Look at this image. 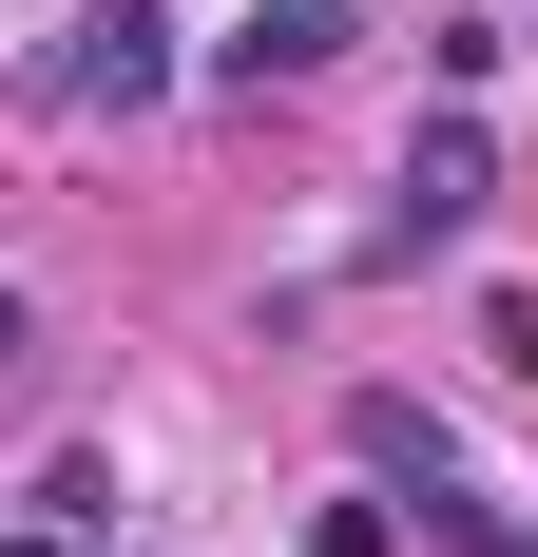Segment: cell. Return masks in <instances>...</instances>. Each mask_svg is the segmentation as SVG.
I'll use <instances>...</instances> for the list:
<instances>
[{
    "instance_id": "52a82bcc",
    "label": "cell",
    "mask_w": 538,
    "mask_h": 557,
    "mask_svg": "<svg viewBox=\"0 0 538 557\" xmlns=\"http://www.w3.org/2000/svg\"><path fill=\"white\" fill-rule=\"evenodd\" d=\"M308 557H404V519H384V500H327V519H308Z\"/></svg>"
},
{
    "instance_id": "ba28073f",
    "label": "cell",
    "mask_w": 538,
    "mask_h": 557,
    "mask_svg": "<svg viewBox=\"0 0 538 557\" xmlns=\"http://www.w3.org/2000/svg\"><path fill=\"white\" fill-rule=\"evenodd\" d=\"M20 366H39V288L0 270V404H20Z\"/></svg>"
},
{
    "instance_id": "30bf717a",
    "label": "cell",
    "mask_w": 538,
    "mask_h": 557,
    "mask_svg": "<svg viewBox=\"0 0 538 557\" xmlns=\"http://www.w3.org/2000/svg\"><path fill=\"white\" fill-rule=\"evenodd\" d=\"M0 557H58V539H0Z\"/></svg>"
},
{
    "instance_id": "9c48e42d",
    "label": "cell",
    "mask_w": 538,
    "mask_h": 557,
    "mask_svg": "<svg viewBox=\"0 0 538 557\" xmlns=\"http://www.w3.org/2000/svg\"><path fill=\"white\" fill-rule=\"evenodd\" d=\"M481 346H500V366H519V385H538V308H519V288H500V308H481Z\"/></svg>"
},
{
    "instance_id": "3957f363",
    "label": "cell",
    "mask_w": 538,
    "mask_h": 557,
    "mask_svg": "<svg viewBox=\"0 0 538 557\" xmlns=\"http://www.w3.org/2000/svg\"><path fill=\"white\" fill-rule=\"evenodd\" d=\"M327 58H346V0H250V20L212 39V77H231V97H269V77H327Z\"/></svg>"
},
{
    "instance_id": "6da1fadb",
    "label": "cell",
    "mask_w": 538,
    "mask_h": 557,
    "mask_svg": "<svg viewBox=\"0 0 538 557\" xmlns=\"http://www.w3.org/2000/svg\"><path fill=\"white\" fill-rule=\"evenodd\" d=\"M39 77H58L77 115H155V97H173V20H155V0H77Z\"/></svg>"
},
{
    "instance_id": "7a4b0ae2",
    "label": "cell",
    "mask_w": 538,
    "mask_h": 557,
    "mask_svg": "<svg viewBox=\"0 0 538 557\" xmlns=\"http://www.w3.org/2000/svg\"><path fill=\"white\" fill-rule=\"evenodd\" d=\"M500 154H481V115H424L404 135V212H384V250H442V231H481Z\"/></svg>"
},
{
    "instance_id": "8992f818",
    "label": "cell",
    "mask_w": 538,
    "mask_h": 557,
    "mask_svg": "<svg viewBox=\"0 0 538 557\" xmlns=\"http://www.w3.org/2000/svg\"><path fill=\"white\" fill-rule=\"evenodd\" d=\"M424 539H442V557H538L519 519H500V500H462V481H424Z\"/></svg>"
},
{
    "instance_id": "277c9868",
    "label": "cell",
    "mask_w": 538,
    "mask_h": 557,
    "mask_svg": "<svg viewBox=\"0 0 538 557\" xmlns=\"http://www.w3.org/2000/svg\"><path fill=\"white\" fill-rule=\"evenodd\" d=\"M346 443H366L384 481H462V443H442V404H424V385H346Z\"/></svg>"
},
{
    "instance_id": "5b68a950",
    "label": "cell",
    "mask_w": 538,
    "mask_h": 557,
    "mask_svg": "<svg viewBox=\"0 0 538 557\" xmlns=\"http://www.w3.org/2000/svg\"><path fill=\"white\" fill-rule=\"evenodd\" d=\"M97 519H115V461H97V443L39 461V539H97Z\"/></svg>"
}]
</instances>
